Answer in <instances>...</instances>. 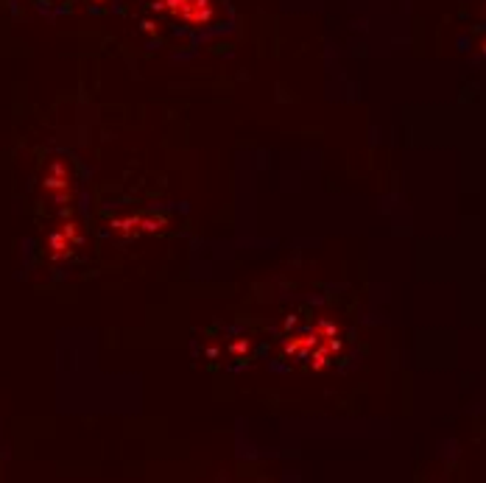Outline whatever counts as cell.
I'll list each match as a JSON object with an SVG mask.
<instances>
[{
	"instance_id": "1",
	"label": "cell",
	"mask_w": 486,
	"mask_h": 483,
	"mask_svg": "<svg viewBox=\"0 0 486 483\" xmlns=\"http://www.w3.org/2000/svg\"><path fill=\"white\" fill-rule=\"evenodd\" d=\"M168 11H173L176 17L187 20V23H204L210 17V6L207 0H165Z\"/></svg>"
}]
</instances>
